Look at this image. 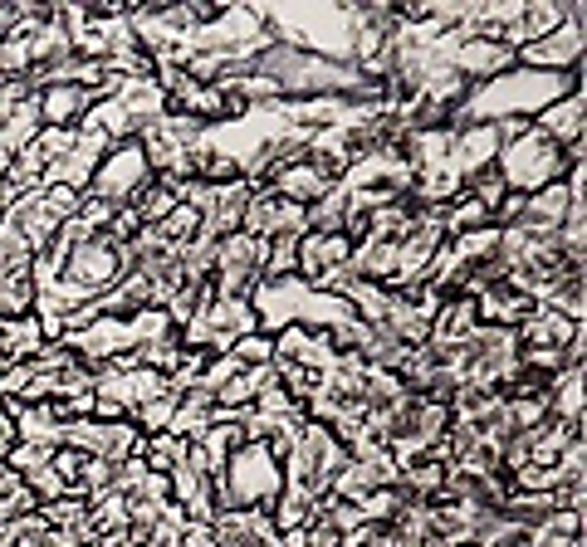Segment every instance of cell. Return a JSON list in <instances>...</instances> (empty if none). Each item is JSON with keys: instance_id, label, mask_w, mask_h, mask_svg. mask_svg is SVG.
<instances>
[{"instance_id": "1", "label": "cell", "mask_w": 587, "mask_h": 547, "mask_svg": "<svg viewBox=\"0 0 587 547\" xmlns=\"http://www.w3.org/2000/svg\"><path fill=\"white\" fill-rule=\"evenodd\" d=\"M534 132H544L548 142H558V147L583 142V93H568V98H558V103H548L544 113L534 118Z\"/></svg>"}]
</instances>
